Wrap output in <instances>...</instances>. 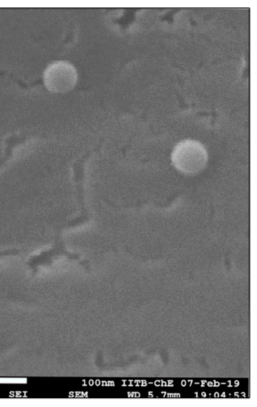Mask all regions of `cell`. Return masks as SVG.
Returning <instances> with one entry per match:
<instances>
[{"mask_svg": "<svg viewBox=\"0 0 257 407\" xmlns=\"http://www.w3.org/2000/svg\"><path fill=\"white\" fill-rule=\"evenodd\" d=\"M78 74L74 66L65 61L50 63L43 73L44 84L49 91L65 93L71 91L76 85Z\"/></svg>", "mask_w": 257, "mask_h": 407, "instance_id": "2", "label": "cell"}, {"mask_svg": "<svg viewBox=\"0 0 257 407\" xmlns=\"http://www.w3.org/2000/svg\"><path fill=\"white\" fill-rule=\"evenodd\" d=\"M171 159L174 167L186 174H194L203 170L208 161V154L199 141L186 139L173 148Z\"/></svg>", "mask_w": 257, "mask_h": 407, "instance_id": "1", "label": "cell"}]
</instances>
